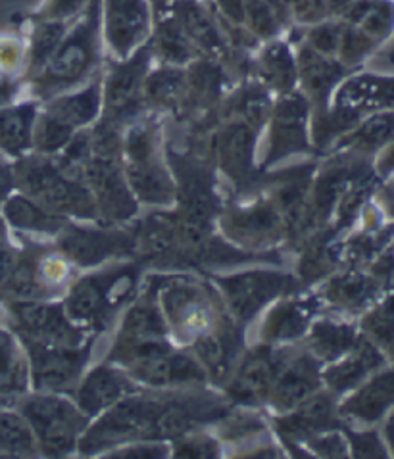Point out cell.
Segmentation results:
<instances>
[{"label":"cell","mask_w":394,"mask_h":459,"mask_svg":"<svg viewBox=\"0 0 394 459\" xmlns=\"http://www.w3.org/2000/svg\"><path fill=\"white\" fill-rule=\"evenodd\" d=\"M170 400L121 398L104 415V420L89 430L81 448L89 454L135 438H168Z\"/></svg>","instance_id":"obj_1"},{"label":"cell","mask_w":394,"mask_h":459,"mask_svg":"<svg viewBox=\"0 0 394 459\" xmlns=\"http://www.w3.org/2000/svg\"><path fill=\"white\" fill-rule=\"evenodd\" d=\"M101 0H91L83 20L75 30L62 37L60 45L47 60V70L40 77V91L57 92L83 79L99 56Z\"/></svg>","instance_id":"obj_2"},{"label":"cell","mask_w":394,"mask_h":459,"mask_svg":"<svg viewBox=\"0 0 394 459\" xmlns=\"http://www.w3.org/2000/svg\"><path fill=\"white\" fill-rule=\"evenodd\" d=\"M20 185L40 206L54 212H66L77 218H97V202L87 188L74 183L54 168L48 160H25L18 166Z\"/></svg>","instance_id":"obj_3"},{"label":"cell","mask_w":394,"mask_h":459,"mask_svg":"<svg viewBox=\"0 0 394 459\" xmlns=\"http://www.w3.org/2000/svg\"><path fill=\"white\" fill-rule=\"evenodd\" d=\"M23 413L48 455L72 452L89 423L83 411L58 396H37L25 403Z\"/></svg>","instance_id":"obj_4"},{"label":"cell","mask_w":394,"mask_h":459,"mask_svg":"<svg viewBox=\"0 0 394 459\" xmlns=\"http://www.w3.org/2000/svg\"><path fill=\"white\" fill-rule=\"evenodd\" d=\"M135 275L137 272L119 269V272H108L106 275H94L77 282L67 300L70 316L77 321L104 327V323L114 314V307L124 300V294L131 292Z\"/></svg>","instance_id":"obj_5"},{"label":"cell","mask_w":394,"mask_h":459,"mask_svg":"<svg viewBox=\"0 0 394 459\" xmlns=\"http://www.w3.org/2000/svg\"><path fill=\"white\" fill-rule=\"evenodd\" d=\"M129 368L141 381L154 386H166L187 381H202L198 363L185 354H178L162 339L133 341L129 346Z\"/></svg>","instance_id":"obj_6"},{"label":"cell","mask_w":394,"mask_h":459,"mask_svg":"<svg viewBox=\"0 0 394 459\" xmlns=\"http://www.w3.org/2000/svg\"><path fill=\"white\" fill-rule=\"evenodd\" d=\"M153 156L151 133L146 127L131 129L127 137V160H129V183L135 195L153 204H164L173 198V186L168 173Z\"/></svg>","instance_id":"obj_7"},{"label":"cell","mask_w":394,"mask_h":459,"mask_svg":"<svg viewBox=\"0 0 394 459\" xmlns=\"http://www.w3.org/2000/svg\"><path fill=\"white\" fill-rule=\"evenodd\" d=\"M23 341L30 348L31 373L37 388L58 390L70 385L79 371L83 369L87 359V350H74L66 344H52L35 339Z\"/></svg>","instance_id":"obj_8"},{"label":"cell","mask_w":394,"mask_h":459,"mask_svg":"<svg viewBox=\"0 0 394 459\" xmlns=\"http://www.w3.org/2000/svg\"><path fill=\"white\" fill-rule=\"evenodd\" d=\"M220 285L225 290L229 306L233 312L247 321L256 316L266 302L276 296L294 289L293 277L271 273V272H250L237 277L222 279Z\"/></svg>","instance_id":"obj_9"},{"label":"cell","mask_w":394,"mask_h":459,"mask_svg":"<svg viewBox=\"0 0 394 459\" xmlns=\"http://www.w3.org/2000/svg\"><path fill=\"white\" fill-rule=\"evenodd\" d=\"M104 30L110 47L119 54H127L141 45L151 25V12L146 0H104Z\"/></svg>","instance_id":"obj_10"},{"label":"cell","mask_w":394,"mask_h":459,"mask_svg":"<svg viewBox=\"0 0 394 459\" xmlns=\"http://www.w3.org/2000/svg\"><path fill=\"white\" fill-rule=\"evenodd\" d=\"M85 178L97 195V202L108 220H127L137 212V204L126 186L112 156L87 160Z\"/></svg>","instance_id":"obj_11"},{"label":"cell","mask_w":394,"mask_h":459,"mask_svg":"<svg viewBox=\"0 0 394 459\" xmlns=\"http://www.w3.org/2000/svg\"><path fill=\"white\" fill-rule=\"evenodd\" d=\"M148 50L141 48L127 64L116 65L104 87L106 110L114 119H126L139 110L146 74Z\"/></svg>","instance_id":"obj_12"},{"label":"cell","mask_w":394,"mask_h":459,"mask_svg":"<svg viewBox=\"0 0 394 459\" xmlns=\"http://www.w3.org/2000/svg\"><path fill=\"white\" fill-rule=\"evenodd\" d=\"M13 316H16L25 339L66 346H74L79 341V331L66 319L64 312L57 306L16 304Z\"/></svg>","instance_id":"obj_13"},{"label":"cell","mask_w":394,"mask_h":459,"mask_svg":"<svg viewBox=\"0 0 394 459\" xmlns=\"http://www.w3.org/2000/svg\"><path fill=\"white\" fill-rule=\"evenodd\" d=\"M337 106L362 112H394V77L360 75L346 81L337 94Z\"/></svg>","instance_id":"obj_14"},{"label":"cell","mask_w":394,"mask_h":459,"mask_svg":"<svg viewBox=\"0 0 394 459\" xmlns=\"http://www.w3.org/2000/svg\"><path fill=\"white\" fill-rule=\"evenodd\" d=\"M166 312L183 333L200 336L212 327V306L195 287L178 285L164 296Z\"/></svg>","instance_id":"obj_15"},{"label":"cell","mask_w":394,"mask_h":459,"mask_svg":"<svg viewBox=\"0 0 394 459\" xmlns=\"http://www.w3.org/2000/svg\"><path fill=\"white\" fill-rule=\"evenodd\" d=\"M133 390L124 373L108 368L94 369L79 388V408L87 417L112 408L116 402L126 398Z\"/></svg>","instance_id":"obj_16"},{"label":"cell","mask_w":394,"mask_h":459,"mask_svg":"<svg viewBox=\"0 0 394 459\" xmlns=\"http://www.w3.org/2000/svg\"><path fill=\"white\" fill-rule=\"evenodd\" d=\"M62 248L81 265H94L114 254L127 252L131 240L119 233L70 231L62 238Z\"/></svg>","instance_id":"obj_17"},{"label":"cell","mask_w":394,"mask_h":459,"mask_svg":"<svg viewBox=\"0 0 394 459\" xmlns=\"http://www.w3.org/2000/svg\"><path fill=\"white\" fill-rule=\"evenodd\" d=\"M394 403V373H383L373 379L368 386L348 400L343 408L345 413L356 415L363 421H375Z\"/></svg>","instance_id":"obj_18"},{"label":"cell","mask_w":394,"mask_h":459,"mask_svg":"<svg viewBox=\"0 0 394 459\" xmlns=\"http://www.w3.org/2000/svg\"><path fill=\"white\" fill-rule=\"evenodd\" d=\"M276 369L277 366L269 352H260L258 356L247 359L233 386H231V396L241 402L260 400L262 394L269 388Z\"/></svg>","instance_id":"obj_19"},{"label":"cell","mask_w":394,"mask_h":459,"mask_svg":"<svg viewBox=\"0 0 394 459\" xmlns=\"http://www.w3.org/2000/svg\"><path fill=\"white\" fill-rule=\"evenodd\" d=\"M318 385V368L311 358L296 359L285 371L276 386V402L281 408H291L302 402Z\"/></svg>","instance_id":"obj_20"},{"label":"cell","mask_w":394,"mask_h":459,"mask_svg":"<svg viewBox=\"0 0 394 459\" xmlns=\"http://www.w3.org/2000/svg\"><path fill=\"white\" fill-rule=\"evenodd\" d=\"M6 218L13 227L37 233H58L66 225L60 215L50 213L45 206L23 196H13L8 200Z\"/></svg>","instance_id":"obj_21"},{"label":"cell","mask_w":394,"mask_h":459,"mask_svg":"<svg viewBox=\"0 0 394 459\" xmlns=\"http://www.w3.org/2000/svg\"><path fill=\"white\" fill-rule=\"evenodd\" d=\"M33 119V106H18L0 110V146L10 154H22L31 143Z\"/></svg>","instance_id":"obj_22"},{"label":"cell","mask_w":394,"mask_h":459,"mask_svg":"<svg viewBox=\"0 0 394 459\" xmlns=\"http://www.w3.org/2000/svg\"><path fill=\"white\" fill-rule=\"evenodd\" d=\"M99 108H101V85L94 83L85 91L72 94V97L58 99L50 106L48 112L57 116L58 119H62L64 124H67L70 127H79L92 121V117L99 114Z\"/></svg>","instance_id":"obj_23"},{"label":"cell","mask_w":394,"mask_h":459,"mask_svg":"<svg viewBox=\"0 0 394 459\" xmlns=\"http://www.w3.org/2000/svg\"><path fill=\"white\" fill-rule=\"evenodd\" d=\"M379 363H381V358H379L373 346L363 344L355 356L345 359L343 363H338L337 368H333L328 373V381L335 390L352 388L363 379L365 373L377 368Z\"/></svg>","instance_id":"obj_24"},{"label":"cell","mask_w":394,"mask_h":459,"mask_svg":"<svg viewBox=\"0 0 394 459\" xmlns=\"http://www.w3.org/2000/svg\"><path fill=\"white\" fill-rule=\"evenodd\" d=\"M252 156V131L247 126L231 127L225 133L223 141V160L225 169L231 173V178L241 179L247 175Z\"/></svg>","instance_id":"obj_25"},{"label":"cell","mask_w":394,"mask_h":459,"mask_svg":"<svg viewBox=\"0 0 394 459\" xmlns=\"http://www.w3.org/2000/svg\"><path fill=\"white\" fill-rule=\"evenodd\" d=\"M345 67L343 64H333L323 58V54L318 50L302 52V75L306 85L311 92L325 94L337 83L338 77H343Z\"/></svg>","instance_id":"obj_26"},{"label":"cell","mask_w":394,"mask_h":459,"mask_svg":"<svg viewBox=\"0 0 394 459\" xmlns=\"http://www.w3.org/2000/svg\"><path fill=\"white\" fill-rule=\"evenodd\" d=\"M285 425H287V430L291 435H311L316 433V430L331 427L333 420L329 398L318 396L314 400H308L306 406L296 415L289 417Z\"/></svg>","instance_id":"obj_27"},{"label":"cell","mask_w":394,"mask_h":459,"mask_svg":"<svg viewBox=\"0 0 394 459\" xmlns=\"http://www.w3.org/2000/svg\"><path fill=\"white\" fill-rule=\"evenodd\" d=\"M124 331L127 341H151V339H164L166 327L162 316L154 306H137L133 307L126 317Z\"/></svg>","instance_id":"obj_28"},{"label":"cell","mask_w":394,"mask_h":459,"mask_svg":"<svg viewBox=\"0 0 394 459\" xmlns=\"http://www.w3.org/2000/svg\"><path fill=\"white\" fill-rule=\"evenodd\" d=\"M394 139V112H379L365 119L350 137V144L362 151H373Z\"/></svg>","instance_id":"obj_29"},{"label":"cell","mask_w":394,"mask_h":459,"mask_svg":"<svg viewBox=\"0 0 394 459\" xmlns=\"http://www.w3.org/2000/svg\"><path fill=\"white\" fill-rule=\"evenodd\" d=\"M311 341L320 356L333 359L355 346V331L346 325H335V323H318Z\"/></svg>","instance_id":"obj_30"},{"label":"cell","mask_w":394,"mask_h":459,"mask_svg":"<svg viewBox=\"0 0 394 459\" xmlns=\"http://www.w3.org/2000/svg\"><path fill=\"white\" fill-rule=\"evenodd\" d=\"M25 368L12 339L0 331V390L16 393L25 386Z\"/></svg>","instance_id":"obj_31"},{"label":"cell","mask_w":394,"mask_h":459,"mask_svg":"<svg viewBox=\"0 0 394 459\" xmlns=\"http://www.w3.org/2000/svg\"><path fill=\"white\" fill-rule=\"evenodd\" d=\"M33 450L31 429L22 417L0 411V452L30 454Z\"/></svg>","instance_id":"obj_32"},{"label":"cell","mask_w":394,"mask_h":459,"mask_svg":"<svg viewBox=\"0 0 394 459\" xmlns=\"http://www.w3.org/2000/svg\"><path fill=\"white\" fill-rule=\"evenodd\" d=\"M310 316V309L301 304H289L279 307L277 312L271 316L269 333L274 339H294L306 329V321Z\"/></svg>","instance_id":"obj_33"},{"label":"cell","mask_w":394,"mask_h":459,"mask_svg":"<svg viewBox=\"0 0 394 459\" xmlns=\"http://www.w3.org/2000/svg\"><path fill=\"white\" fill-rule=\"evenodd\" d=\"M74 127L64 124L62 119H58L54 114L47 112L40 119V124L35 129V141L39 151L43 152H57L60 148H64L72 139Z\"/></svg>","instance_id":"obj_34"},{"label":"cell","mask_w":394,"mask_h":459,"mask_svg":"<svg viewBox=\"0 0 394 459\" xmlns=\"http://www.w3.org/2000/svg\"><path fill=\"white\" fill-rule=\"evenodd\" d=\"M373 282L363 277H345L333 282V296L346 306H360L373 294Z\"/></svg>","instance_id":"obj_35"},{"label":"cell","mask_w":394,"mask_h":459,"mask_svg":"<svg viewBox=\"0 0 394 459\" xmlns=\"http://www.w3.org/2000/svg\"><path fill=\"white\" fill-rule=\"evenodd\" d=\"M181 74L175 72H156L153 77L146 79V87H148V99H153L154 102H171L179 97V89H181Z\"/></svg>","instance_id":"obj_36"},{"label":"cell","mask_w":394,"mask_h":459,"mask_svg":"<svg viewBox=\"0 0 394 459\" xmlns=\"http://www.w3.org/2000/svg\"><path fill=\"white\" fill-rule=\"evenodd\" d=\"M368 327L375 334V339H379V342L390 344L394 341V296L370 317Z\"/></svg>","instance_id":"obj_37"},{"label":"cell","mask_w":394,"mask_h":459,"mask_svg":"<svg viewBox=\"0 0 394 459\" xmlns=\"http://www.w3.org/2000/svg\"><path fill=\"white\" fill-rule=\"evenodd\" d=\"M266 67L269 70V77H274L285 87L287 85L291 87L293 77H294V67L291 64V56L283 50V47H276L274 50H269L266 58Z\"/></svg>","instance_id":"obj_38"},{"label":"cell","mask_w":394,"mask_h":459,"mask_svg":"<svg viewBox=\"0 0 394 459\" xmlns=\"http://www.w3.org/2000/svg\"><path fill=\"white\" fill-rule=\"evenodd\" d=\"M341 35H343V27L341 25H320L318 30L311 31V45H314V50L320 54H331L338 50V43H341Z\"/></svg>","instance_id":"obj_39"},{"label":"cell","mask_w":394,"mask_h":459,"mask_svg":"<svg viewBox=\"0 0 394 459\" xmlns=\"http://www.w3.org/2000/svg\"><path fill=\"white\" fill-rule=\"evenodd\" d=\"M355 448H356V455H365V457H381V455H385V452L381 450L383 446L379 444L375 435L355 437Z\"/></svg>","instance_id":"obj_40"},{"label":"cell","mask_w":394,"mask_h":459,"mask_svg":"<svg viewBox=\"0 0 394 459\" xmlns=\"http://www.w3.org/2000/svg\"><path fill=\"white\" fill-rule=\"evenodd\" d=\"M13 272H16V262H13V255L0 248V287H10Z\"/></svg>","instance_id":"obj_41"},{"label":"cell","mask_w":394,"mask_h":459,"mask_svg":"<svg viewBox=\"0 0 394 459\" xmlns=\"http://www.w3.org/2000/svg\"><path fill=\"white\" fill-rule=\"evenodd\" d=\"M118 457H162L164 455V450L160 448H146L144 446V452H141V448H131V450H126V452H119L116 454Z\"/></svg>","instance_id":"obj_42"},{"label":"cell","mask_w":394,"mask_h":459,"mask_svg":"<svg viewBox=\"0 0 394 459\" xmlns=\"http://www.w3.org/2000/svg\"><path fill=\"white\" fill-rule=\"evenodd\" d=\"M12 185H13V178H12L10 169L0 164V202L8 196Z\"/></svg>","instance_id":"obj_43"}]
</instances>
